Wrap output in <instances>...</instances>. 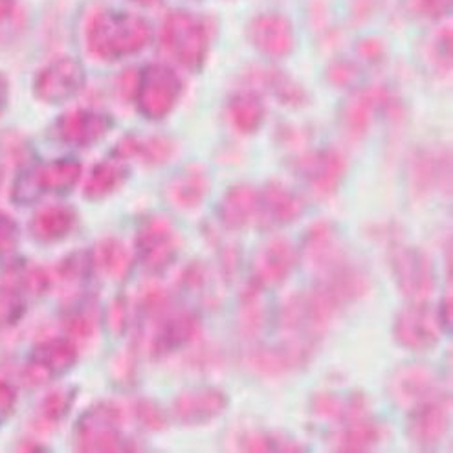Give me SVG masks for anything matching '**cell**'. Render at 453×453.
Returning a JSON list of instances; mask_svg holds the SVG:
<instances>
[{"label":"cell","mask_w":453,"mask_h":453,"mask_svg":"<svg viewBox=\"0 0 453 453\" xmlns=\"http://www.w3.org/2000/svg\"><path fill=\"white\" fill-rule=\"evenodd\" d=\"M8 97H10V85H8V78L0 72V116L4 114L6 107H8Z\"/></svg>","instance_id":"f907efd6"},{"label":"cell","mask_w":453,"mask_h":453,"mask_svg":"<svg viewBox=\"0 0 453 453\" xmlns=\"http://www.w3.org/2000/svg\"><path fill=\"white\" fill-rule=\"evenodd\" d=\"M318 345L283 336L281 342L272 345H259L248 352V365L251 371L266 376V379H280L292 372L305 369L316 352Z\"/></svg>","instance_id":"4fadbf2b"},{"label":"cell","mask_w":453,"mask_h":453,"mask_svg":"<svg viewBox=\"0 0 453 453\" xmlns=\"http://www.w3.org/2000/svg\"><path fill=\"white\" fill-rule=\"evenodd\" d=\"M211 191V176L204 165L189 164L176 171L165 184L167 204L180 211H195L206 203Z\"/></svg>","instance_id":"44dd1931"},{"label":"cell","mask_w":453,"mask_h":453,"mask_svg":"<svg viewBox=\"0 0 453 453\" xmlns=\"http://www.w3.org/2000/svg\"><path fill=\"white\" fill-rule=\"evenodd\" d=\"M176 153H179V145H176V142L169 136L129 134L116 143L112 150V158L123 162L138 160L147 167H160L169 164L176 157Z\"/></svg>","instance_id":"484cf974"},{"label":"cell","mask_w":453,"mask_h":453,"mask_svg":"<svg viewBox=\"0 0 453 453\" xmlns=\"http://www.w3.org/2000/svg\"><path fill=\"white\" fill-rule=\"evenodd\" d=\"M85 85V66L73 58H59L39 70L34 80V94L46 105H61L81 94Z\"/></svg>","instance_id":"5bb4252c"},{"label":"cell","mask_w":453,"mask_h":453,"mask_svg":"<svg viewBox=\"0 0 453 453\" xmlns=\"http://www.w3.org/2000/svg\"><path fill=\"white\" fill-rule=\"evenodd\" d=\"M226 116L235 133L242 136L256 134L266 119L265 97L256 88H242L230 94L226 102Z\"/></svg>","instance_id":"f1b7e54d"},{"label":"cell","mask_w":453,"mask_h":453,"mask_svg":"<svg viewBox=\"0 0 453 453\" xmlns=\"http://www.w3.org/2000/svg\"><path fill=\"white\" fill-rule=\"evenodd\" d=\"M360 59L369 65H380L386 59V44L379 37H365L357 44Z\"/></svg>","instance_id":"f6af8a7d"},{"label":"cell","mask_w":453,"mask_h":453,"mask_svg":"<svg viewBox=\"0 0 453 453\" xmlns=\"http://www.w3.org/2000/svg\"><path fill=\"white\" fill-rule=\"evenodd\" d=\"M114 129V119L99 111L73 109L54 123V136L70 147H92Z\"/></svg>","instance_id":"ac0fdd59"},{"label":"cell","mask_w":453,"mask_h":453,"mask_svg":"<svg viewBox=\"0 0 453 453\" xmlns=\"http://www.w3.org/2000/svg\"><path fill=\"white\" fill-rule=\"evenodd\" d=\"M155 32L143 17L112 8L96 10L85 28L88 54L104 63L133 58L153 42Z\"/></svg>","instance_id":"6da1fadb"},{"label":"cell","mask_w":453,"mask_h":453,"mask_svg":"<svg viewBox=\"0 0 453 453\" xmlns=\"http://www.w3.org/2000/svg\"><path fill=\"white\" fill-rule=\"evenodd\" d=\"M17 8V0H0V24L6 22Z\"/></svg>","instance_id":"816d5d0a"},{"label":"cell","mask_w":453,"mask_h":453,"mask_svg":"<svg viewBox=\"0 0 453 453\" xmlns=\"http://www.w3.org/2000/svg\"><path fill=\"white\" fill-rule=\"evenodd\" d=\"M449 430V406L444 393L408 410L406 435L420 449L437 448Z\"/></svg>","instance_id":"2e32d148"},{"label":"cell","mask_w":453,"mask_h":453,"mask_svg":"<svg viewBox=\"0 0 453 453\" xmlns=\"http://www.w3.org/2000/svg\"><path fill=\"white\" fill-rule=\"evenodd\" d=\"M299 259V250L285 237L265 242L251 259L246 287L263 294L281 287L297 268Z\"/></svg>","instance_id":"7c38bea8"},{"label":"cell","mask_w":453,"mask_h":453,"mask_svg":"<svg viewBox=\"0 0 453 453\" xmlns=\"http://www.w3.org/2000/svg\"><path fill=\"white\" fill-rule=\"evenodd\" d=\"M299 256L307 261L314 273H318L326 266H331L333 263L340 261L342 257H345L347 250L343 248V242L340 239L338 230L334 228V224L319 220L314 222L307 230Z\"/></svg>","instance_id":"d4e9b609"},{"label":"cell","mask_w":453,"mask_h":453,"mask_svg":"<svg viewBox=\"0 0 453 453\" xmlns=\"http://www.w3.org/2000/svg\"><path fill=\"white\" fill-rule=\"evenodd\" d=\"M17 391L6 380L0 379V424H4L15 411Z\"/></svg>","instance_id":"7dc6e473"},{"label":"cell","mask_w":453,"mask_h":453,"mask_svg":"<svg viewBox=\"0 0 453 453\" xmlns=\"http://www.w3.org/2000/svg\"><path fill=\"white\" fill-rule=\"evenodd\" d=\"M182 244V235L169 217L150 213L140 220L136 232V256L149 273H165L180 257Z\"/></svg>","instance_id":"52a82bcc"},{"label":"cell","mask_w":453,"mask_h":453,"mask_svg":"<svg viewBox=\"0 0 453 453\" xmlns=\"http://www.w3.org/2000/svg\"><path fill=\"white\" fill-rule=\"evenodd\" d=\"M434 61L442 68V70H451V28H444L437 39L434 41Z\"/></svg>","instance_id":"bcb514c9"},{"label":"cell","mask_w":453,"mask_h":453,"mask_svg":"<svg viewBox=\"0 0 453 453\" xmlns=\"http://www.w3.org/2000/svg\"><path fill=\"white\" fill-rule=\"evenodd\" d=\"M75 396H78L75 388H63L48 393L39 406L41 418L48 424L61 422L70 413Z\"/></svg>","instance_id":"d590c367"},{"label":"cell","mask_w":453,"mask_h":453,"mask_svg":"<svg viewBox=\"0 0 453 453\" xmlns=\"http://www.w3.org/2000/svg\"><path fill=\"white\" fill-rule=\"evenodd\" d=\"M376 114H388L389 118L402 116L400 99L384 85L352 92L340 111V127L349 140L360 142L369 133Z\"/></svg>","instance_id":"ba28073f"},{"label":"cell","mask_w":453,"mask_h":453,"mask_svg":"<svg viewBox=\"0 0 453 453\" xmlns=\"http://www.w3.org/2000/svg\"><path fill=\"white\" fill-rule=\"evenodd\" d=\"M184 90V80L173 66L150 63L138 72L134 102L145 119L162 121L180 104Z\"/></svg>","instance_id":"8992f818"},{"label":"cell","mask_w":453,"mask_h":453,"mask_svg":"<svg viewBox=\"0 0 453 453\" xmlns=\"http://www.w3.org/2000/svg\"><path fill=\"white\" fill-rule=\"evenodd\" d=\"M73 446L83 453L136 451L123 435V413L112 402L88 408L73 427Z\"/></svg>","instance_id":"5b68a950"},{"label":"cell","mask_w":453,"mask_h":453,"mask_svg":"<svg viewBox=\"0 0 453 453\" xmlns=\"http://www.w3.org/2000/svg\"><path fill=\"white\" fill-rule=\"evenodd\" d=\"M305 211V203L294 189L280 180L259 188V224L257 230L268 232L294 224Z\"/></svg>","instance_id":"ffe728a7"},{"label":"cell","mask_w":453,"mask_h":453,"mask_svg":"<svg viewBox=\"0 0 453 453\" xmlns=\"http://www.w3.org/2000/svg\"><path fill=\"white\" fill-rule=\"evenodd\" d=\"M94 266H97L105 275L114 281H125L133 272V256L129 248L119 239L109 237L99 241L92 251Z\"/></svg>","instance_id":"d6a6232c"},{"label":"cell","mask_w":453,"mask_h":453,"mask_svg":"<svg viewBox=\"0 0 453 453\" xmlns=\"http://www.w3.org/2000/svg\"><path fill=\"white\" fill-rule=\"evenodd\" d=\"M81 179V164L75 158H58L24 171L13 188L17 204H32L42 195H66Z\"/></svg>","instance_id":"9c48e42d"},{"label":"cell","mask_w":453,"mask_h":453,"mask_svg":"<svg viewBox=\"0 0 453 453\" xmlns=\"http://www.w3.org/2000/svg\"><path fill=\"white\" fill-rule=\"evenodd\" d=\"M78 347L68 338H48L39 342L30 355L32 379L35 382H46L50 379L66 374L75 364H78Z\"/></svg>","instance_id":"cb8c5ba5"},{"label":"cell","mask_w":453,"mask_h":453,"mask_svg":"<svg viewBox=\"0 0 453 453\" xmlns=\"http://www.w3.org/2000/svg\"><path fill=\"white\" fill-rule=\"evenodd\" d=\"M140 323L142 334L147 333V352L153 360H162L193 345L203 331L196 312L176 309L173 303L155 314L140 316Z\"/></svg>","instance_id":"3957f363"},{"label":"cell","mask_w":453,"mask_h":453,"mask_svg":"<svg viewBox=\"0 0 453 453\" xmlns=\"http://www.w3.org/2000/svg\"><path fill=\"white\" fill-rule=\"evenodd\" d=\"M19 244V226L10 215L0 213V256H8Z\"/></svg>","instance_id":"ee69618b"},{"label":"cell","mask_w":453,"mask_h":453,"mask_svg":"<svg viewBox=\"0 0 453 453\" xmlns=\"http://www.w3.org/2000/svg\"><path fill=\"white\" fill-rule=\"evenodd\" d=\"M444 333L439 309L430 301H410L393 321V338L402 347L413 352L432 350Z\"/></svg>","instance_id":"8fae6325"},{"label":"cell","mask_w":453,"mask_h":453,"mask_svg":"<svg viewBox=\"0 0 453 453\" xmlns=\"http://www.w3.org/2000/svg\"><path fill=\"white\" fill-rule=\"evenodd\" d=\"M65 329L75 338H88L94 333V311L88 305V301L73 305L65 314Z\"/></svg>","instance_id":"ab89813d"},{"label":"cell","mask_w":453,"mask_h":453,"mask_svg":"<svg viewBox=\"0 0 453 453\" xmlns=\"http://www.w3.org/2000/svg\"><path fill=\"white\" fill-rule=\"evenodd\" d=\"M94 270V261H92V251H73V254L66 256L58 272L61 275V280L68 283H83L90 278V273Z\"/></svg>","instance_id":"8d00e7d4"},{"label":"cell","mask_w":453,"mask_h":453,"mask_svg":"<svg viewBox=\"0 0 453 453\" xmlns=\"http://www.w3.org/2000/svg\"><path fill=\"white\" fill-rule=\"evenodd\" d=\"M127 323H129V311H127V299L125 297H116L109 311H107V325H109V331L114 336H121L127 329Z\"/></svg>","instance_id":"7bdbcfd3"},{"label":"cell","mask_w":453,"mask_h":453,"mask_svg":"<svg viewBox=\"0 0 453 453\" xmlns=\"http://www.w3.org/2000/svg\"><path fill=\"white\" fill-rule=\"evenodd\" d=\"M340 430L333 437V446L336 451L360 453L372 451L388 439V427L374 420L371 413L350 418L343 424H338Z\"/></svg>","instance_id":"83f0119b"},{"label":"cell","mask_w":453,"mask_h":453,"mask_svg":"<svg viewBox=\"0 0 453 453\" xmlns=\"http://www.w3.org/2000/svg\"><path fill=\"white\" fill-rule=\"evenodd\" d=\"M78 224V213L70 206H48L30 220V234L41 244H56L66 239Z\"/></svg>","instance_id":"4dcf8cb0"},{"label":"cell","mask_w":453,"mask_h":453,"mask_svg":"<svg viewBox=\"0 0 453 453\" xmlns=\"http://www.w3.org/2000/svg\"><path fill=\"white\" fill-rule=\"evenodd\" d=\"M24 312H27V303L20 290L15 287L0 288V329L17 325Z\"/></svg>","instance_id":"74e56055"},{"label":"cell","mask_w":453,"mask_h":453,"mask_svg":"<svg viewBox=\"0 0 453 453\" xmlns=\"http://www.w3.org/2000/svg\"><path fill=\"white\" fill-rule=\"evenodd\" d=\"M129 3L143 6V8H155V6L162 4V0H129Z\"/></svg>","instance_id":"f5cc1de1"},{"label":"cell","mask_w":453,"mask_h":453,"mask_svg":"<svg viewBox=\"0 0 453 453\" xmlns=\"http://www.w3.org/2000/svg\"><path fill=\"white\" fill-rule=\"evenodd\" d=\"M208 268L204 263H198V261H193L189 263L182 275H180V285L184 290L188 292H193V294H200L204 292L206 287H208Z\"/></svg>","instance_id":"b9f144b4"},{"label":"cell","mask_w":453,"mask_h":453,"mask_svg":"<svg viewBox=\"0 0 453 453\" xmlns=\"http://www.w3.org/2000/svg\"><path fill=\"white\" fill-rule=\"evenodd\" d=\"M263 292L246 287L241 297V311H239V326L241 334L246 340H256L266 323V311L261 303Z\"/></svg>","instance_id":"836d02e7"},{"label":"cell","mask_w":453,"mask_h":453,"mask_svg":"<svg viewBox=\"0 0 453 453\" xmlns=\"http://www.w3.org/2000/svg\"><path fill=\"white\" fill-rule=\"evenodd\" d=\"M3 179H4V173H3V167H0V186H3Z\"/></svg>","instance_id":"db71d44e"},{"label":"cell","mask_w":453,"mask_h":453,"mask_svg":"<svg viewBox=\"0 0 453 453\" xmlns=\"http://www.w3.org/2000/svg\"><path fill=\"white\" fill-rule=\"evenodd\" d=\"M311 413L325 422L343 424L350 418L367 415L369 400L362 391H318L311 398Z\"/></svg>","instance_id":"4316f807"},{"label":"cell","mask_w":453,"mask_h":453,"mask_svg":"<svg viewBox=\"0 0 453 453\" xmlns=\"http://www.w3.org/2000/svg\"><path fill=\"white\" fill-rule=\"evenodd\" d=\"M451 160L446 153L437 150H418L410 164L411 186L418 195L435 191L449 180Z\"/></svg>","instance_id":"f546056e"},{"label":"cell","mask_w":453,"mask_h":453,"mask_svg":"<svg viewBox=\"0 0 453 453\" xmlns=\"http://www.w3.org/2000/svg\"><path fill=\"white\" fill-rule=\"evenodd\" d=\"M134 417L142 427H145L147 432H164L169 418L164 408L158 404V402L150 400V398H140L134 404Z\"/></svg>","instance_id":"f35d334b"},{"label":"cell","mask_w":453,"mask_h":453,"mask_svg":"<svg viewBox=\"0 0 453 453\" xmlns=\"http://www.w3.org/2000/svg\"><path fill=\"white\" fill-rule=\"evenodd\" d=\"M129 176H131V169L125 165L123 160L112 158V160L99 162L97 165H94V169L88 174L83 195L88 200H104L114 195L125 182L129 180Z\"/></svg>","instance_id":"1f68e13d"},{"label":"cell","mask_w":453,"mask_h":453,"mask_svg":"<svg viewBox=\"0 0 453 453\" xmlns=\"http://www.w3.org/2000/svg\"><path fill=\"white\" fill-rule=\"evenodd\" d=\"M250 88L270 94L275 102L287 109H305L311 104L307 88L296 81L290 73L275 66H256L246 72L244 78Z\"/></svg>","instance_id":"7402d4cb"},{"label":"cell","mask_w":453,"mask_h":453,"mask_svg":"<svg viewBox=\"0 0 453 453\" xmlns=\"http://www.w3.org/2000/svg\"><path fill=\"white\" fill-rule=\"evenodd\" d=\"M418 13L430 19H441L451 10V0H415Z\"/></svg>","instance_id":"c3c4849f"},{"label":"cell","mask_w":453,"mask_h":453,"mask_svg":"<svg viewBox=\"0 0 453 453\" xmlns=\"http://www.w3.org/2000/svg\"><path fill=\"white\" fill-rule=\"evenodd\" d=\"M290 167L316 196L326 198L333 196L343 184L349 160L334 147H321L303 150L290 162Z\"/></svg>","instance_id":"30bf717a"},{"label":"cell","mask_w":453,"mask_h":453,"mask_svg":"<svg viewBox=\"0 0 453 453\" xmlns=\"http://www.w3.org/2000/svg\"><path fill=\"white\" fill-rule=\"evenodd\" d=\"M326 81L336 88H350L355 87L362 78V68L355 61L349 59H334L326 66Z\"/></svg>","instance_id":"60d3db41"},{"label":"cell","mask_w":453,"mask_h":453,"mask_svg":"<svg viewBox=\"0 0 453 453\" xmlns=\"http://www.w3.org/2000/svg\"><path fill=\"white\" fill-rule=\"evenodd\" d=\"M246 37L257 52L272 61L292 56L296 30L290 17L281 12H263L248 22Z\"/></svg>","instance_id":"9a60e30c"},{"label":"cell","mask_w":453,"mask_h":453,"mask_svg":"<svg viewBox=\"0 0 453 453\" xmlns=\"http://www.w3.org/2000/svg\"><path fill=\"white\" fill-rule=\"evenodd\" d=\"M239 448L241 451L248 453H266V451H305V446H301L299 442L283 437V435H275L270 432L256 430V432H246L239 439Z\"/></svg>","instance_id":"e575fe53"},{"label":"cell","mask_w":453,"mask_h":453,"mask_svg":"<svg viewBox=\"0 0 453 453\" xmlns=\"http://www.w3.org/2000/svg\"><path fill=\"white\" fill-rule=\"evenodd\" d=\"M230 406V398L213 386L184 389L173 400L171 415L182 426H206L217 420Z\"/></svg>","instance_id":"e0dca14e"},{"label":"cell","mask_w":453,"mask_h":453,"mask_svg":"<svg viewBox=\"0 0 453 453\" xmlns=\"http://www.w3.org/2000/svg\"><path fill=\"white\" fill-rule=\"evenodd\" d=\"M437 374L424 364H406L393 371L388 382V395L396 408L410 410L420 402L441 395Z\"/></svg>","instance_id":"d6986e66"},{"label":"cell","mask_w":453,"mask_h":453,"mask_svg":"<svg viewBox=\"0 0 453 453\" xmlns=\"http://www.w3.org/2000/svg\"><path fill=\"white\" fill-rule=\"evenodd\" d=\"M213 44V24L208 17L189 10H171L160 28L164 54L184 70L204 68Z\"/></svg>","instance_id":"7a4b0ae2"},{"label":"cell","mask_w":453,"mask_h":453,"mask_svg":"<svg viewBox=\"0 0 453 453\" xmlns=\"http://www.w3.org/2000/svg\"><path fill=\"white\" fill-rule=\"evenodd\" d=\"M219 222L230 232L257 228L259 224V188L234 184L226 189L217 206Z\"/></svg>","instance_id":"603a6c76"},{"label":"cell","mask_w":453,"mask_h":453,"mask_svg":"<svg viewBox=\"0 0 453 453\" xmlns=\"http://www.w3.org/2000/svg\"><path fill=\"white\" fill-rule=\"evenodd\" d=\"M138 72L140 70H125L119 75V94L125 99H134V92L138 85Z\"/></svg>","instance_id":"681fc988"},{"label":"cell","mask_w":453,"mask_h":453,"mask_svg":"<svg viewBox=\"0 0 453 453\" xmlns=\"http://www.w3.org/2000/svg\"><path fill=\"white\" fill-rule=\"evenodd\" d=\"M388 261L402 296L410 301L430 299L437 287V272L432 257L422 248L389 235Z\"/></svg>","instance_id":"277c9868"}]
</instances>
